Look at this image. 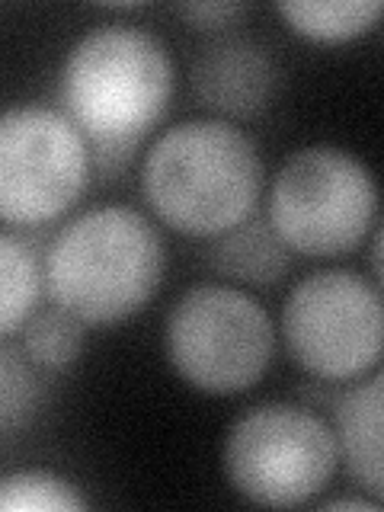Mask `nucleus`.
<instances>
[{
    "mask_svg": "<svg viewBox=\"0 0 384 512\" xmlns=\"http://www.w3.org/2000/svg\"><path fill=\"white\" fill-rule=\"evenodd\" d=\"M276 13L295 36L320 45H340L372 32L384 16V4L378 0H333V4L330 0L327 4L298 0V4H279Z\"/></svg>",
    "mask_w": 384,
    "mask_h": 512,
    "instance_id": "13",
    "label": "nucleus"
},
{
    "mask_svg": "<svg viewBox=\"0 0 384 512\" xmlns=\"http://www.w3.org/2000/svg\"><path fill=\"white\" fill-rule=\"evenodd\" d=\"M340 464V439L324 416L279 400L240 413L221 445V471L231 490L272 509L317 500Z\"/></svg>",
    "mask_w": 384,
    "mask_h": 512,
    "instance_id": "6",
    "label": "nucleus"
},
{
    "mask_svg": "<svg viewBox=\"0 0 384 512\" xmlns=\"http://www.w3.org/2000/svg\"><path fill=\"white\" fill-rule=\"evenodd\" d=\"M205 244L208 269L221 276V282L247 288V292L279 285L292 266V250L282 244L276 228L260 212Z\"/></svg>",
    "mask_w": 384,
    "mask_h": 512,
    "instance_id": "11",
    "label": "nucleus"
},
{
    "mask_svg": "<svg viewBox=\"0 0 384 512\" xmlns=\"http://www.w3.org/2000/svg\"><path fill=\"white\" fill-rule=\"evenodd\" d=\"M279 64L263 39L240 29L212 32L189 61V90L212 119L250 122L279 90Z\"/></svg>",
    "mask_w": 384,
    "mask_h": 512,
    "instance_id": "9",
    "label": "nucleus"
},
{
    "mask_svg": "<svg viewBox=\"0 0 384 512\" xmlns=\"http://www.w3.org/2000/svg\"><path fill=\"white\" fill-rule=\"evenodd\" d=\"M164 266V237L148 215L119 202L96 205L45 247V295L87 327H112L157 295Z\"/></svg>",
    "mask_w": 384,
    "mask_h": 512,
    "instance_id": "3",
    "label": "nucleus"
},
{
    "mask_svg": "<svg viewBox=\"0 0 384 512\" xmlns=\"http://www.w3.org/2000/svg\"><path fill=\"white\" fill-rule=\"evenodd\" d=\"M45 292V253L16 228L0 234V336L10 340L39 311Z\"/></svg>",
    "mask_w": 384,
    "mask_h": 512,
    "instance_id": "12",
    "label": "nucleus"
},
{
    "mask_svg": "<svg viewBox=\"0 0 384 512\" xmlns=\"http://www.w3.org/2000/svg\"><path fill=\"white\" fill-rule=\"evenodd\" d=\"M0 509L4 512H84L90 500L68 477L55 471H10L0 480Z\"/></svg>",
    "mask_w": 384,
    "mask_h": 512,
    "instance_id": "15",
    "label": "nucleus"
},
{
    "mask_svg": "<svg viewBox=\"0 0 384 512\" xmlns=\"http://www.w3.org/2000/svg\"><path fill=\"white\" fill-rule=\"evenodd\" d=\"M282 343L317 381H359L384 356V292L356 269H314L285 295Z\"/></svg>",
    "mask_w": 384,
    "mask_h": 512,
    "instance_id": "7",
    "label": "nucleus"
},
{
    "mask_svg": "<svg viewBox=\"0 0 384 512\" xmlns=\"http://www.w3.org/2000/svg\"><path fill=\"white\" fill-rule=\"evenodd\" d=\"M276 340L266 304L228 282L186 288L164 320V356L173 375L212 397L250 391L269 372Z\"/></svg>",
    "mask_w": 384,
    "mask_h": 512,
    "instance_id": "4",
    "label": "nucleus"
},
{
    "mask_svg": "<svg viewBox=\"0 0 384 512\" xmlns=\"http://www.w3.org/2000/svg\"><path fill=\"white\" fill-rule=\"evenodd\" d=\"M141 196L160 224L212 240L260 212L266 170L256 141L224 119H186L141 157Z\"/></svg>",
    "mask_w": 384,
    "mask_h": 512,
    "instance_id": "2",
    "label": "nucleus"
},
{
    "mask_svg": "<svg viewBox=\"0 0 384 512\" xmlns=\"http://www.w3.org/2000/svg\"><path fill=\"white\" fill-rule=\"evenodd\" d=\"M173 58L154 32L128 23H103L84 32L61 61V103L84 132L93 167L119 176L132 167L173 100Z\"/></svg>",
    "mask_w": 384,
    "mask_h": 512,
    "instance_id": "1",
    "label": "nucleus"
},
{
    "mask_svg": "<svg viewBox=\"0 0 384 512\" xmlns=\"http://www.w3.org/2000/svg\"><path fill=\"white\" fill-rule=\"evenodd\" d=\"M176 13H180V20H186L192 29L224 32L237 26V20L247 13V7L237 4V0H224V4H183V7H176Z\"/></svg>",
    "mask_w": 384,
    "mask_h": 512,
    "instance_id": "17",
    "label": "nucleus"
},
{
    "mask_svg": "<svg viewBox=\"0 0 384 512\" xmlns=\"http://www.w3.org/2000/svg\"><path fill=\"white\" fill-rule=\"evenodd\" d=\"M84 330H87L84 320H77L74 314L58 308V304H48V308H39L32 314L10 340L20 343L26 359L36 368H42V372H64L84 352L87 343Z\"/></svg>",
    "mask_w": 384,
    "mask_h": 512,
    "instance_id": "14",
    "label": "nucleus"
},
{
    "mask_svg": "<svg viewBox=\"0 0 384 512\" xmlns=\"http://www.w3.org/2000/svg\"><path fill=\"white\" fill-rule=\"evenodd\" d=\"M375 506H381V503H375V500H330V503H324V509H375Z\"/></svg>",
    "mask_w": 384,
    "mask_h": 512,
    "instance_id": "19",
    "label": "nucleus"
},
{
    "mask_svg": "<svg viewBox=\"0 0 384 512\" xmlns=\"http://www.w3.org/2000/svg\"><path fill=\"white\" fill-rule=\"evenodd\" d=\"M333 420L346 474L384 506V368L349 384Z\"/></svg>",
    "mask_w": 384,
    "mask_h": 512,
    "instance_id": "10",
    "label": "nucleus"
},
{
    "mask_svg": "<svg viewBox=\"0 0 384 512\" xmlns=\"http://www.w3.org/2000/svg\"><path fill=\"white\" fill-rule=\"evenodd\" d=\"M372 272H375V285L384 292V221L378 224V231L372 237Z\"/></svg>",
    "mask_w": 384,
    "mask_h": 512,
    "instance_id": "18",
    "label": "nucleus"
},
{
    "mask_svg": "<svg viewBox=\"0 0 384 512\" xmlns=\"http://www.w3.org/2000/svg\"><path fill=\"white\" fill-rule=\"evenodd\" d=\"M378 215V183L365 160L333 144L301 148L276 170L266 218L282 244L308 260L352 253Z\"/></svg>",
    "mask_w": 384,
    "mask_h": 512,
    "instance_id": "5",
    "label": "nucleus"
},
{
    "mask_svg": "<svg viewBox=\"0 0 384 512\" xmlns=\"http://www.w3.org/2000/svg\"><path fill=\"white\" fill-rule=\"evenodd\" d=\"M93 151L64 109L26 103L0 119V218L7 228H42L84 199Z\"/></svg>",
    "mask_w": 384,
    "mask_h": 512,
    "instance_id": "8",
    "label": "nucleus"
},
{
    "mask_svg": "<svg viewBox=\"0 0 384 512\" xmlns=\"http://www.w3.org/2000/svg\"><path fill=\"white\" fill-rule=\"evenodd\" d=\"M42 368H36L16 340L0 346V432L13 439L39 410L42 400Z\"/></svg>",
    "mask_w": 384,
    "mask_h": 512,
    "instance_id": "16",
    "label": "nucleus"
}]
</instances>
